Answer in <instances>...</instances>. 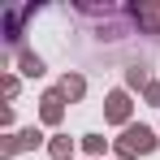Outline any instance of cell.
Here are the masks:
<instances>
[{
	"instance_id": "1",
	"label": "cell",
	"mask_w": 160,
	"mask_h": 160,
	"mask_svg": "<svg viewBox=\"0 0 160 160\" xmlns=\"http://www.w3.org/2000/svg\"><path fill=\"white\" fill-rule=\"evenodd\" d=\"M152 147H156V138H152V130H147V126H130V130H126V138H121V156L152 152Z\"/></svg>"
},
{
	"instance_id": "2",
	"label": "cell",
	"mask_w": 160,
	"mask_h": 160,
	"mask_svg": "<svg viewBox=\"0 0 160 160\" xmlns=\"http://www.w3.org/2000/svg\"><path fill=\"white\" fill-rule=\"evenodd\" d=\"M43 121H48V126L61 121V91H48V95H43Z\"/></svg>"
},
{
	"instance_id": "3",
	"label": "cell",
	"mask_w": 160,
	"mask_h": 160,
	"mask_svg": "<svg viewBox=\"0 0 160 160\" xmlns=\"http://www.w3.org/2000/svg\"><path fill=\"white\" fill-rule=\"evenodd\" d=\"M130 117V104H126V95L117 91V95H108V121H126Z\"/></svg>"
},
{
	"instance_id": "4",
	"label": "cell",
	"mask_w": 160,
	"mask_h": 160,
	"mask_svg": "<svg viewBox=\"0 0 160 160\" xmlns=\"http://www.w3.org/2000/svg\"><path fill=\"white\" fill-rule=\"evenodd\" d=\"M22 74H30V78H35V74H43V61H39L35 52H22Z\"/></svg>"
},
{
	"instance_id": "5",
	"label": "cell",
	"mask_w": 160,
	"mask_h": 160,
	"mask_svg": "<svg viewBox=\"0 0 160 160\" xmlns=\"http://www.w3.org/2000/svg\"><path fill=\"white\" fill-rule=\"evenodd\" d=\"M61 95L78 100V95H82V78H65V82H61Z\"/></svg>"
},
{
	"instance_id": "6",
	"label": "cell",
	"mask_w": 160,
	"mask_h": 160,
	"mask_svg": "<svg viewBox=\"0 0 160 160\" xmlns=\"http://www.w3.org/2000/svg\"><path fill=\"white\" fill-rule=\"evenodd\" d=\"M52 156H56V160L69 156V143H65V138H56V143H52Z\"/></svg>"
}]
</instances>
